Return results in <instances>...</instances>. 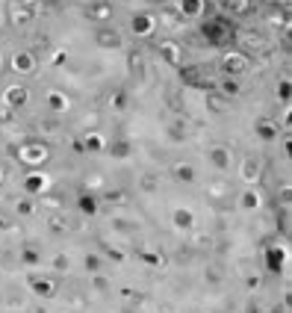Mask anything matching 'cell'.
I'll list each match as a JSON object with an SVG mask.
<instances>
[{"mask_svg": "<svg viewBox=\"0 0 292 313\" xmlns=\"http://www.w3.org/2000/svg\"><path fill=\"white\" fill-rule=\"evenodd\" d=\"M225 3H228V6H231V3H234V6H245V0H225Z\"/></svg>", "mask_w": 292, "mask_h": 313, "instance_id": "obj_1", "label": "cell"}]
</instances>
